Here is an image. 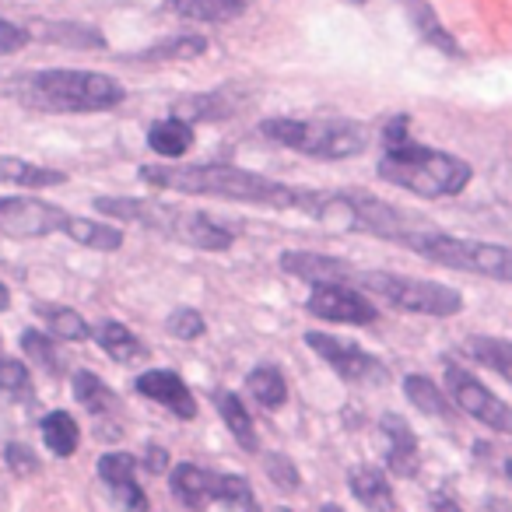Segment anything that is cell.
<instances>
[{
	"label": "cell",
	"instance_id": "1",
	"mask_svg": "<svg viewBox=\"0 0 512 512\" xmlns=\"http://www.w3.org/2000/svg\"><path fill=\"white\" fill-rule=\"evenodd\" d=\"M141 183L155 190L190 193V197H225L239 204L274 207V211H316V190L285 186L271 176L239 169V165H141Z\"/></svg>",
	"mask_w": 512,
	"mask_h": 512
},
{
	"label": "cell",
	"instance_id": "2",
	"mask_svg": "<svg viewBox=\"0 0 512 512\" xmlns=\"http://www.w3.org/2000/svg\"><path fill=\"white\" fill-rule=\"evenodd\" d=\"M376 169L386 183L425 200L456 197L470 183V165L463 158L439 148H425V144L407 137L404 113L390 116V123L383 127V158H379Z\"/></svg>",
	"mask_w": 512,
	"mask_h": 512
},
{
	"label": "cell",
	"instance_id": "3",
	"mask_svg": "<svg viewBox=\"0 0 512 512\" xmlns=\"http://www.w3.org/2000/svg\"><path fill=\"white\" fill-rule=\"evenodd\" d=\"M22 99L53 113H106L127 99V88L99 71H39L22 81Z\"/></svg>",
	"mask_w": 512,
	"mask_h": 512
},
{
	"label": "cell",
	"instance_id": "4",
	"mask_svg": "<svg viewBox=\"0 0 512 512\" xmlns=\"http://www.w3.org/2000/svg\"><path fill=\"white\" fill-rule=\"evenodd\" d=\"M260 134L267 141L292 148L299 155L323 158V162H344L369 148V127L358 120H299V116H271L260 123Z\"/></svg>",
	"mask_w": 512,
	"mask_h": 512
},
{
	"label": "cell",
	"instance_id": "5",
	"mask_svg": "<svg viewBox=\"0 0 512 512\" xmlns=\"http://www.w3.org/2000/svg\"><path fill=\"white\" fill-rule=\"evenodd\" d=\"M397 242L407 249H414L418 256H425V260H432V264H439V267H453V271L481 274V278L512 285V246L477 242V239H456V235L428 232V228L404 232Z\"/></svg>",
	"mask_w": 512,
	"mask_h": 512
},
{
	"label": "cell",
	"instance_id": "6",
	"mask_svg": "<svg viewBox=\"0 0 512 512\" xmlns=\"http://www.w3.org/2000/svg\"><path fill=\"white\" fill-rule=\"evenodd\" d=\"M365 292L379 295L390 306L404 309L414 316H456L463 309V295L449 285L428 278H411V274H393V271H365L358 274Z\"/></svg>",
	"mask_w": 512,
	"mask_h": 512
},
{
	"label": "cell",
	"instance_id": "7",
	"mask_svg": "<svg viewBox=\"0 0 512 512\" xmlns=\"http://www.w3.org/2000/svg\"><path fill=\"white\" fill-rule=\"evenodd\" d=\"M446 393L463 414H470L474 421L488 425L491 432L509 435L512 439V407L505 400H498L481 379H474L467 369L460 365H449L446 369Z\"/></svg>",
	"mask_w": 512,
	"mask_h": 512
},
{
	"label": "cell",
	"instance_id": "8",
	"mask_svg": "<svg viewBox=\"0 0 512 512\" xmlns=\"http://www.w3.org/2000/svg\"><path fill=\"white\" fill-rule=\"evenodd\" d=\"M71 214L57 204L32 197H0V232L11 239H43V235L64 232Z\"/></svg>",
	"mask_w": 512,
	"mask_h": 512
},
{
	"label": "cell",
	"instance_id": "9",
	"mask_svg": "<svg viewBox=\"0 0 512 512\" xmlns=\"http://www.w3.org/2000/svg\"><path fill=\"white\" fill-rule=\"evenodd\" d=\"M306 344H309V351H316V355H320L337 376L348 379V383H355V386L386 383L383 362H379L376 355H369V351H362L358 344L337 341V337H330V334H306Z\"/></svg>",
	"mask_w": 512,
	"mask_h": 512
},
{
	"label": "cell",
	"instance_id": "10",
	"mask_svg": "<svg viewBox=\"0 0 512 512\" xmlns=\"http://www.w3.org/2000/svg\"><path fill=\"white\" fill-rule=\"evenodd\" d=\"M306 309L316 320L327 323H348V327H369L376 323V306L369 295H362L351 285H316L313 295L306 299Z\"/></svg>",
	"mask_w": 512,
	"mask_h": 512
},
{
	"label": "cell",
	"instance_id": "11",
	"mask_svg": "<svg viewBox=\"0 0 512 512\" xmlns=\"http://www.w3.org/2000/svg\"><path fill=\"white\" fill-rule=\"evenodd\" d=\"M281 271L302 278L309 285H344L348 278H358V271L330 253H313V249H288L281 253Z\"/></svg>",
	"mask_w": 512,
	"mask_h": 512
},
{
	"label": "cell",
	"instance_id": "12",
	"mask_svg": "<svg viewBox=\"0 0 512 512\" xmlns=\"http://www.w3.org/2000/svg\"><path fill=\"white\" fill-rule=\"evenodd\" d=\"M137 393H144L148 400L162 404L165 411H172L176 418H193L197 414V400H193L190 386L169 369H148L137 376Z\"/></svg>",
	"mask_w": 512,
	"mask_h": 512
},
{
	"label": "cell",
	"instance_id": "13",
	"mask_svg": "<svg viewBox=\"0 0 512 512\" xmlns=\"http://www.w3.org/2000/svg\"><path fill=\"white\" fill-rule=\"evenodd\" d=\"M137 460L130 453H106L99 460V477L113 488V495L120 498L123 512H148V495L134 481Z\"/></svg>",
	"mask_w": 512,
	"mask_h": 512
},
{
	"label": "cell",
	"instance_id": "14",
	"mask_svg": "<svg viewBox=\"0 0 512 512\" xmlns=\"http://www.w3.org/2000/svg\"><path fill=\"white\" fill-rule=\"evenodd\" d=\"M169 235L179 242H186V246H197V249H228L232 246V232H228L225 225H218L211 214L183 211V207H176V214H172Z\"/></svg>",
	"mask_w": 512,
	"mask_h": 512
},
{
	"label": "cell",
	"instance_id": "15",
	"mask_svg": "<svg viewBox=\"0 0 512 512\" xmlns=\"http://www.w3.org/2000/svg\"><path fill=\"white\" fill-rule=\"evenodd\" d=\"M383 435H386V467L397 477H414L421 467V449L414 439L411 425L397 414H383Z\"/></svg>",
	"mask_w": 512,
	"mask_h": 512
},
{
	"label": "cell",
	"instance_id": "16",
	"mask_svg": "<svg viewBox=\"0 0 512 512\" xmlns=\"http://www.w3.org/2000/svg\"><path fill=\"white\" fill-rule=\"evenodd\" d=\"M172 495L179 498L190 509H204L207 502H214V484H218V474L214 470H204L197 463H176L172 467Z\"/></svg>",
	"mask_w": 512,
	"mask_h": 512
},
{
	"label": "cell",
	"instance_id": "17",
	"mask_svg": "<svg viewBox=\"0 0 512 512\" xmlns=\"http://www.w3.org/2000/svg\"><path fill=\"white\" fill-rule=\"evenodd\" d=\"M348 484H351V495H355L362 505H369L372 512H393L397 509V495H393V484L386 481L383 470L362 463V467H355L348 474Z\"/></svg>",
	"mask_w": 512,
	"mask_h": 512
},
{
	"label": "cell",
	"instance_id": "18",
	"mask_svg": "<svg viewBox=\"0 0 512 512\" xmlns=\"http://www.w3.org/2000/svg\"><path fill=\"white\" fill-rule=\"evenodd\" d=\"M32 39H46V43H64V46H78V50H102L106 39H102L99 29L92 25H78V22H46V18H36L29 25Z\"/></svg>",
	"mask_w": 512,
	"mask_h": 512
},
{
	"label": "cell",
	"instance_id": "19",
	"mask_svg": "<svg viewBox=\"0 0 512 512\" xmlns=\"http://www.w3.org/2000/svg\"><path fill=\"white\" fill-rule=\"evenodd\" d=\"M165 8L186 22L225 25L246 11V0H165Z\"/></svg>",
	"mask_w": 512,
	"mask_h": 512
},
{
	"label": "cell",
	"instance_id": "20",
	"mask_svg": "<svg viewBox=\"0 0 512 512\" xmlns=\"http://www.w3.org/2000/svg\"><path fill=\"white\" fill-rule=\"evenodd\" d=\"M400 4H404L407 18H411L414 32H418L428 46L449 53V57H460V46H456L453 32H446V25L439 22V15H435V8L428 0H400Z\"/></svg>",
	"mask_w": 512,
	"mask_h": 512
},
{
	"label": "cell",
	"instance_id": "21",
	"mask_svg": "<svg viewBox=\"0 0 512 512\" xmlns=\"http://www.w3.org/2000/svg\"><path fill=\"white\" fill-rule=\"evenodd\" d=\"M148 144H151V151H155V155L176 162V158H183L186 151L193 148V127L186 120H179V116H165V120L151 123Z\"/></svg>",
	"mask_w": 512,
	"mask_h": 512
},
{
	"label": "cell",
	"instance_id": "22",
	"mask_svg": "<svg viewBox=\"0 0 512 512\" xmlns=\"http://www.w3.org/2000/svg\"><path fill=\"white\" fill-rule=\"evenodd\" d=\"M0 179H4V183L29 186V190H50V186L67 183V172L22 162V158H0Z\"/></svg>",
	"mask_w": 512,
	"mask_h": 512
},
{
	"label": "cell",
	"instance_id": "23",
	"mask_svg": "<svg viewBox=\"0 0 512 512\" xmlns=\"http://www.w3.org/2000/svg\"><path fill=\"white\" fill-rule=\"evenodd\" d=\"M64 235L74 239L78 246H88V249H99V253H116L123 246V232L113 225H102V221H88V218H67L64 225Z\"/></svg>",
	"mask_w": 512,
	"mask_h": 512
},
{
	"label": "cell",
	"instance_id": "24",
	"mask_svg": "<svg viewBox=\"0 0 512 512\" xmlns=\"http://www.w3.org/2000/svg\"><path fill=\"white\" fill-rule=\"evenodd\" d=\"M214 407H218L228 432L235 435V442H239L242 449H249V453H256V449H260V439H256L253 418H249V411L242 407V400L235 397V393H214Z\"/></svg>",
	"mask_w": 512,
	"mask_h": 512
},
{
	"label": "cell",
	"instance_id": "25",
	"mask_svg": "<svg viewBox=\"0 0 512 512\" xmlns=\"http://www.w3.org/2000/svg\"><path fill=\"white\" fill-rule=\"evenodd\" d=\"M39 432H43V442H46V449H50L53 456H64V460H67V456L78 453L81 428L67 411H50L43 418V425H39Z\"/></svg>",
	"mask_w": 512,
	"mask_h": 512
},
{
	"label": "cell",
	"instance_id": "26",
	"mask_svg": "<svg viewBox=\"0 0 512 512\" xmlns=\"http://www.w3.org/2000/svg\"><path fill=\"white\" fill-rule=\"evenodd\" d=\"M95 344H99V348L106 351L113 362H120V365L144 358V344L134 337V330L123 327V323H116V320L102 323V327L95 330Z\"/></svg>",
	"mask_w": 512,
	"mask_h": 512
},
{
	"label": "cell",
	"instance_id": "27",
	"mask_svg": "<svg viewBox=\"0 0 512 512\" xmlns=\"http://www.w3.org/2000/svg\"><path fill=\"white\" fill-rule=\"evenodd\" d=\"M463 348H467V355L474 358V362L498 372V376L512 386V341H502V337H470Z\"/></svg>",
	"mask_w": 512,
	"mask_h": 512
},
{
	"label": "cell",
	"instance_id": "28",
	"mask_svg": "<svg viewBox=\"0 0 512 512\" xmlns=\"http://www.w3.org/2000/svg\"><path fill=\"white\" fill-rule=\"evenodd\" d=\"M246 390L256 397V404L267 407V411H278L288 400V383L274 365H260L246 376Z\"/></svg>",
	"mask_w": 512,
	"mask_h": 512
},
{
	"label": "cell",
	"instance_id": "29",
	"mask_svg": "<svg viewBox=\"0 0 512 512\" xmlns=\"http://www.w3.org/2000/svg\"><path fill=\"white\" fill-rule=\"evenodd\" d=\"M39 316L50 327L53 341H88L92 327L81 313H74L71 306H39Z\"/></svg>",
	"mask_w": 512,
	"mask_h": 512
},
{
	"label": "cell",
	"instance_id": "30",
	"mask_svg": "<svg viewBox=\"0 0 512 512\" xmlns=\"http://www.w3.org/2000/svg\"><path fill=\"white\" fill-rule=\"evenodd\" d=\"M404 393L421 414H432V418H446L453 411V400L439 390L428 376H407L404 379Z\"/></svg>",
	"mask_w": 512,
	"mask_h": 512
},
{
	"label": "cell",
	"instance_id": "31",
	"mask_svg": "<svg viewBox=\"0 0 512 512\" xmlns=\"http://www.w3.org/2000/svg\"><path fill=\"white\" fill-rule=\"evenodd\" d=\"M214 502L225 505V512H260L253 488H249V481L242 474H218Z\"/></svg>",
	"mask_w": 512,
	"mask_h": 512
},
{
	"label": "cell",
	"instance_id": "32",
	"mask_svg": "<svg viewBox=\"0 0 512 512\" xmlns=\"http://www.w3.org/2000/svg\"><path fill=\"white\" fill-rule=\"evenodd\" d=\"M74 397H78V404L85 407L88 414H106V411H113V407H116L113 390H109V386L88 369L74 376Z\"/></svg>",
	"mask_w": 512,
	"mask_h": 512
},
{
	"label": "cell",
	"instance_id": "33",
	"mask_svg": "<svg viewBox=\"0 0 512 512\" xmlns=\"http://www.w3.org/2000/svg\"><path fill=\"white\" fill-rule=\"evenodd\" d=\"M204 50H207L204 36H197V32H183V36H176V39H162V43H155L141 60H193Z\"/></svg>",
	"mask_w": 512,
	"mask_h": 512
},
{
	"label": "cell",
	"instance_id": "34",
	"mask_svg": "<svg viewBox=\"0 0 512 512\" xmlns=\"http://www.w3.org/2000/svg\"><path fill=\"white\" fill-rule=\"evenodd\" d=\"M53 337H46V334H39V330H25L22 334V351L32 358L36 365H43L46 372H57L60 365H57V348H53Z\"/></svg>",
	"mask_w": 512,
	"mask_h": 512
},
{
	"label": "cell",
	"instance_id": "35",
	"mask_svg": "<svg viewBox=\"0 0 512 512\" xmlns=\"http://www.w3.org/2000/svg\"><path fill=\"white\" fill-rule=\"evenodd\" d=\"M264 470H267V477L278 484V488H285V491H299L302 488L299 467H295V463L288 460L285 453H267L264 456Z\"/></svg>",
	"mask_w": 512,
	"mask_h": 512
},
{
	"label": "cell",
	"instance_id": "36",
	"mask_svg": "<svg viewBox=\"0 0 512 512\" xmlns=\"http://www.w3.org/2000/svg\"><path fill=\"white\" fill-rule=\"evenodd\" d=\"M32 376L29 365L18 362V358H0V390L4 393H29Z\"/></svg>",
	"mask_w": 512,
	"mask_h": 512
},
{
	"label": "cell",
	"instance_id": "37",
	"mask_svg": "<svg viewBox=\"0 0 512 512\" xmlns=\"http://www.w3.org/2000/svg\"><path fill=\"white\" fill-rule=\"evenodd\" d=\"M169 330H172V337H179V341H197V337L207 330V323L197 309H179V313L169 316Z\"/></svg>",
	"mask_w": 512,
	"mask_h": 512
},
{
	"label": "cell",
	"instance_id": "38",
	"mask_svg": "<svg viewBox=\"0 0 512 512\" xmlns=\"http://www.w3.org/2000/svg\"><path fill=\"white\" fill-rule=\"evenodd\" d=\"M4 460H8V467L15 470L18 477H32V474H39V456L32 453L29 446H22V442H11V446L4 449Z\"/></svg>",
	"mask_w": 512,
	"mask_h": 512
},
{
	"label": "cell",
	"instance_id": "39",
	"mask_svg": "<svg viewBox=\"0 0 512 512\" xmlns=\"http://www.w3.org/2000/svg\"><path fill=\"white\" fill-rule=\"evenodd\" d=\"M29 43H32L29 29H22V25L8 22V18H0V57H4V53H18V50H25V46H29Z\"/></svg>",
	"mask_w": 512,
	"mask_h": 512
},
{
	"label": "cell",
	"instance_id": "40",
	"mask_svg": "<svg viewBox=\"0 0 512 512\" xmlns=\"http://www.w3.org/2000/svg\"><path fill=\"white\" fill-rule=\"evenodd\" d=\"M169 467V456H165L162 446H151L148 449V470H165Z\"/></svg>",
	"mask_w": 512,
	"mask_h": 512
},
{
	"label": "cell",
	"instance_id": "41",
	"mask_svg": "<svg viewBox=\"0 0 512 512\" xmlns=\"http://www.w3.org/2000/svg\"><path fill=\"white\" fill-rule=\"evenodd\" d=\"M432 512H463V509L453 502V498H446V495H435V498H432Z\"/></svg>",
	"mask_w": 512,
	"mask_h": 512
},
{
	"label": "cell",
	"instance_id": "42",
	"mask_svg": "<svg viewBox=\"0 0 512 512\" xmlns=\"http://www.w3.org/2000/svg\"><path fill=\"white\" fill-rule=\"evenodd\" d=\"M11 306V292L4 288V281H0V309H8Z\"/></svg>",
	"mask_w": 512,
	"mask_h": 512
},
{
	"label": "cell",
	"instance_id": "43",
	"mask_svg": "<svg viewBox=\"0 0 512 512\" xmlns=\"http://www.w3.org/2000/svg\"><path fill=\"white\" fill-rule=\"evenodd\" d=\"M348 4H355V8H362V4H369V0H348Z\"/></svg>",
	"mask_w": 512,
	"mask_h": 512
},
{
	"label": "cell",
	"instance_id": "44",
	"mask_svg": "<svg viewBox=\"0 0 512 512\" xmlns=\"http://www.w3.org/2000/svg\"><path fill=\"white\" fill-rule=\"evenodd\" d=\"M505 474H509V481H512V460H509V463H505Z\"/></svg>",
	"mask_w": 512,
	"mask_h": 512
},
{
	"label": "cell",
	"instance_id": "45",
	"mask_svg": "<svg viewBox=\"0 0 512 512\" xmlns=\"http://www.w3.org/2000/svg\"><path fill=\"white\" fill-rule=\"evenodd\" d=\"M274 512H292V509H285V505H281V509H274Z\"/></svg>",
	"mask_w": 512,
	"mask_h": 512
}]
</instances>
